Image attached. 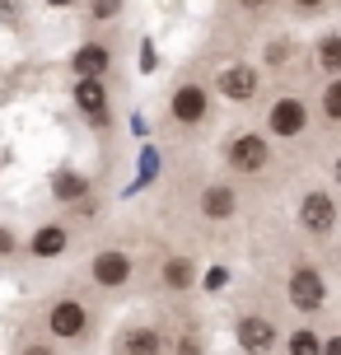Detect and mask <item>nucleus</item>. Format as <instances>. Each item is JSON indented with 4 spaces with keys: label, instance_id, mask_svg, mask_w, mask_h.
<instances>
[{
    "label": "nucleus",
    "instance_id": "1",
    "mask_svg": "<svg viewBox=\"0 0 341 355\" xmlns=\"http://www.w3.org/2000/svg\"><path fill=\"white\" fill-rule=\"evenodd\" d=\"M286 295H290V304H295L299 313H318V309L327 304V281H323V271H318V266H308V262L290 266Z\"/></svg>",
    "mask_w": 341,
    "mask_h": 355
},
{
    "label": "nucleus",
    "instance_id": "2",
    "mask_svg": "<svg viewBox=\"0 0 341 355\" xmlns=\"http://www.w3.org/2000/svg\"><path fill=\"white\" fill-rule=\"evenodd\" d=\"M225 159H229V168L234 173H262L267 168V159H271V141L262 136V131H238L229 141V150H225Z\"/></svg>",
    "mask_w": 341,
    "mask_h": 355
},
{
    "label": "nucleus",
    "instance_id": "3",
    "mask_svg": "<svg viewBox=\"0 0 341 355\" xmlns=\"http://www.w3.org/2000/svg\"><path fill=\"white\" fill-rule=\"evenodd\" d=\"M308 126V103L304 98H295V94H281L267 112V131L276 141H295V136H304Z\"/></svg>",
    "mask_w": 341,
    "mask_h": 355
},
{
    "label": "nucleus",
    "instance_id": "4",
    "mask_svg": "<svg viewBox=\"0 0 341 355\" xmlns=\"http://www.w3.org/2000/svg\"><path fill=\"white\" fill-rule=\"evenodd\" d=\"M47 332H52L56 341H80L85 332H89V309L80 300H56L52 309H47Z\"/></svg>",
    "mask_w": 341,
    "mask_h": 355
},
{
    "label": "nucleus",
    "instance_id": "5",
    "mask_svg": "<svg viewBox=\"0 0 341 355\" xmlns=\"http://www.w3.org/2000/svg\"><path fill=\"white\" fill-rule=\"evenodd\" d=\"M295 215H299L304 234H313V239H327L337 230V201H332V192H304Z\"/></svg>",
    "mask_w": 341,
    "mask_h": 355
},
{
    "label": "nucleus",
    "instance_id": "6",
    "mask_svg": "<svg viewBox=\"0 0 341 355\" xmlns=\"http://www.w3.org/2000/svg\"><path fill=\"white\" fill-rule=\"evenodd\" d=\"M220 98H229V103H252L257 98V89H262V71L248 66V61H234L220 71Z\"/></svg>",
    "mask_w": 341,
    "mask_h": 355
},
{
    "label": "nucleus",
    "instance_id": "7",
    "mask_svg": "<svg viewBox=\"0 0 341 355\" xmlns=\"http://www.w3.org/2000/svg\"><path fill=\"white\" fill-rule=\"evenodd\" d=\"M206 112H211V94L201 85H178L173 89V98H168V117L178 126H201L206 122Z\"/></svg>",
    "mask_w": 341,
    "mask_h": 355
},
{
    "label": "nucleus",
    "instance_id": "8",
    "mask_svg": "<svg viewBox=\"0 0 341 355\" xmlns=\"http://www.w3.org/2000/svg\"><path fill=\"white\" fill-rule=\"evenodd\" d=\"M89 276H94V285H103V290H122V285L131 281V252H122V248L94 252Z\"/></svg>",
    "mask_w": 341,
    "mask_h": 355
},
{
    "label": "nucleus",
    "instance_id": "9",
    "mask_svg": "<svg viewBox=\"0 0 341 355\" xmlns=\"http://www.w3.org/2000/svg\"><path fill=\"white\" fill-rule=\"evenodd\" d=\"M234 337H238V346L248 355H267L276 346V322L262 318V313H243V318L234 322Z\"/></svg>",
    "mask_w": 341,
    "mask_h": 355
},
{
    "label": "nucleus",
    "instance_id": "10",
    "mask_svg": "<svg viewBox=\"0 0 341 355\" xmlns=\"http://www.w3.org/2000/svg\"><path fill=\"white\" fill-rule=\"evenodd\" d=\"M28 252H33L37 262L66 257V252H71V230H66V225H37V230L28 234Z\"/></svg>",
    "mask_w": 341,
    "mask_h": 355
},
{
    "label": "nucleus",
    "instance_id": "11",
    "mask_svg": "<svg viewBox=\"0 0 341 355\" xmlns=\"http://www.w3.org/2000/svg\"><path fill=\"white\" fill-rule=\"evenodd\" d=\"M71 98H75V107H80L94 126L108 122V85H103V80H80Z\"/></svg>",
    "mask_w": 341,
    "mask_h": 355
},
{
    "label": "nucleus",
    "instance_id": "12",
    "mask_svg": "<svg viewBox=\"0 0 341 355\" xmlns=\"http://www.w3.org/2000/svg\"><path fill=\"white\" fill-rule=\"evenodd\" d=\"M197 211L206 215V220H234V215H238V192H234L229 182H211V187L197 196Z\"/></svg>",
    "mask_w": 341,
    "mask_h": 355
},
{
    "label": "nucleus",
    "instance_id": "13",
    "mask_svg": "<svg viewBox=\"0 0 341 355\" xmlns=\"http://www.w3.org/2000/svg\"><path fill=\"white\" fill-rule=\"evenodd\" d=\"M112 66V47H103V42H85V47H75L71 56V71L80 75V80H103Z\"/></svg>",
    "mask_w": 341,
    "mask_h": 355
},
{
    "label": "nucleus",
    "instance_id": "14",
    "mask_svg": "<svg viewBox=\"0 0 341 355\" xmlns=\"http://www.w3.org/2000/svg\"><path fill=\"white\" fill-rule=\"evenodd\" d=\"M117 355H164V337H159V327H145V322L126 327L122 341H117Z\"/></svg>",
    "mask_w": 341,
    "mask_h": 355
},
{
    "label": "nucleus",
    "instance_id": "15",
    "mask_svg": "<svg viewBox=\"0 0 341 355\" xmlns=\"http://www.w3.org/2000/svg\"><path fill=\"white\" fill-rule=\"evenodd\" d=\"M159 281H164V290H192V281H197V262H192L187 252H173V257L164 262Z\"/></svg>",
    "mask_w": 341,
    "mask_h": 355
},
{
    "label": "nucleus",
    "instance_id": "16",
    "mask_svg": "<svg viewBox=\"0 0 341 355\" xmlns=\"http://www.w3.org/2000/svg\"><path fill=\"white\" fill-rule=\"evenodd\" d=\"M52 192H56V201H85L89 196V178L85 173H56Z\"/></svg>",
    "mask_w": 341,
    "mask_h": 355
},
{
    "label": "nucleus",
    "instance_id": "17",
    "mask_svg": "<svg viewBox=\"0 0 341 355\" xmlns=\"http://www.w3.org/2000/svg\"><path fill=\"white\" fill-rule=\"evenodd\" d=\"M318 66L327 71V80H332V75H341V33L318 37Z\"/></svg>",
    "mask_w": 341,
    "mask_h": 355
},
{
    "label": "nucleus",
    "instance_id": "18",
    "mask_svg": "<svg viewBox=\"0 0 341 355\" xmlns=\"http://www.w3.org/2000/svg\"><path fill=\"white\" fill-rule=\"evenodd\" d=\"M286 351L290 355H323V337L313 332V327H295L286 341Z\"/></svg>",
    "mask_w": 341,
    "mask_h": 355
},
{
    "label": "nucleus",
    "instance_id": "19",
    "mask_svg": "<svg viewBox=\"0 0 341 355\" xmlns=\"http://www.w3.org/2000/svg\"><path fill=\"white\" fill-rule=\"evenodd\" d=\"M318 107H323L327 122H341V75H332L323 89V98H318Z\"/></svg>",
    "mask_w": 341,
    "mask_h": 355
},
{
    "label": "nucleus",
    "instance_id": "20",
    "mask_svg": "<svg viewBox=\"0 0 341 355\" xmlns=\"http://www.w3.org/2000/svg\"><path fill=\"white\" fill-rule=\"evenodd\" d=\"M89 15L94 19H117L122 15V0H89Z\"/></svg>",
    "mask_w": 341,
    "mask_h": 355
},
{
    "label": "nucleus",
    "instance_id": "21",
    "mask_svg": "<svg viewBox=\"0 0 341 355\" xmlns=\"http://www.w3.org/2000/svg\"><path fill=\"white\" fill-rule=\"evenodd\" d=\"M286 61H290V42L281 37V42H271V47H267V66H286Z\"/></svg>",
    "mask_w": 341,
    "mask_h": 355
},
{
    "label": "nucleus",
    "instance_id": "22",
    "mask_svg": "<svg viewBox=\"0 0 341 355\" xmlns=\"http://www.w3.org/2000/svg\"><path fill=\"white\" fill-rule=\"evenodd\" d=\"M225 281H229L225 266H211V271H206V290H225Z\"/></svg>",
    "mask_w": 341,
    "mask_h": 355
},
{
    "label": "nucleus",
    "instance_id": "23",
    "mask_svg": "<svg viewBox=\"0 0 341 355\" xmlns=\"http://www.w3.org/2000/svg\"><path fill=\"white\" fill-rule=\"evenodd\" d=\"M15 252H19V239L5 230V225H0V257H15Z\"/></svg>",
    "mask_w": 341,
    "mask_h": 355
},
{
    "label": "nucleus",
    "instance_id": "24",
    "mask_svg": "<svg viewBox=\"0 0 341 355\" xmlns=\"http://www.w3.org/2000/svg\"><path fill=\"white\" fill-rule=\"evenodd\" d=\"M178 355H201V341L187 332V337H178Z\"/></svg>",
    "mask_w": 341,
    "mask_h": 355
},
{
    "label": "nucleus",
    "instance_id": "25",
    "mask_svg": "<svg viewBox=\"0 0 341 355\" xmlns=\"http://www.w3.org/2000/svg\"><path fill=\"white\" fill-rule=\"evenodd\" d=\"M323 355H341V332H332V337L323 341Z\"/></svg>",
    "mask_w": 341,
    "mask_h": 355
},
{
    "label": "nucleus",
    "instance_id": "26",
    "mask_svg": "<svg viewBox=\"0 0 341 355\" xmlns=\"http://www.w3.org/2000/svg\"><path fill=\"white\" fill-rule=\"evenodd\" d=\"M19 355H56V351H52V346H42V341H33V346H24Z\"/></svg>",
    "mask_w": 341,
    "mask_h": 355
},
{
    "label": "nucleus",
    "instance_id": "27",
    "mask_svg": "<svg viewBox=\"0 0 341 355\" xmlns=\"http://www.w3.org/2000/svg\"><path fill=\"white\" fill-rule=\"evenodd\" d=\"M290 5H295V10H323L327 0H290Z\"/></svg>",
    "mask_w": 341,
    "mask_h": 355
},
{
    "label": "nucleus",
    "instance_id": "28",
    "mask_svg": "<svg viewBox=\"0 0 341 355\" xmlns=\"http://www.w3.org/2000/svg\"><path fill=\"white\" fill-rule=\"evenodd\" d=\"M271 0H243V10H267Z\"/></svg>",
    "mask_w": 341,
    "mask_h": 355
},
{
    "label": "nucleus",
    "instance_id": "29",
    "mask_svg": "<svg viewBox=\"0 0 341 355\" xmlns=\"http://www.w3.org/2000/svg\"><path fill=\"white\" fill-rule=\"evenodd\" d=\"M47 5H52V10H71L75 0H47Z\"/></svg>",
    "mask_w": 341,
    "mask_h": 355
},
{
    "label": "nucleus",
    "instance_id": "30",
    "mask_svg": "<svg viewBox=\"0 0 341 355\" xmlns=\"http://www.w3.org/2000/svg\"><path fill=\"white\" fill-rule=\"evenodd\" d=\"M332 178H337V187H341V155L332 159Z\"/></svg>",
    "mask_w": 341,
    "mask_h": 355
}]
</instances>
